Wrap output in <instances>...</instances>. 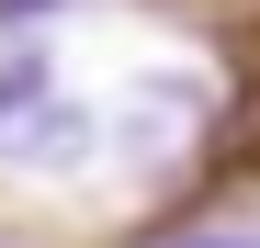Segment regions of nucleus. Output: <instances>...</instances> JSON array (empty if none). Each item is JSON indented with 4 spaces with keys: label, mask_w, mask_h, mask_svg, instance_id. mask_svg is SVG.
Returning <instances> with one entry per match:
<instances>
[{
    "label": "nucleus",
    "mask_w": 260,
    "mask_h": 248,
    "mask_svg": "<svg viewBox=\"0 0 260 248\" xmlns=\"http://www.w3.org/2000/svg\"><path fill=\"white\" fill-rule=\"evenodd\" d=\"M215 248H249V237H215Z\"/></svg>",
    "instance_id": "obj_1"
}]
</instances>
